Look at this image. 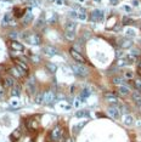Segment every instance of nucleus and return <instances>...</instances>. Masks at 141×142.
I'll return each instance as SVG.
<instances>
[{
  "label": "nucleus",
  "mask_w": 141,
  "mask_h": 142,
  "mask_svg": "<svg viewBox=\"0 0 141 142\" xmlns=\"http://www.w3.org/2000/svg\"><path fill=\"white\" fill-rule=\"evenodd\" d=\"M18 137H19V131H18V130H16L15 133L12 134V136H11V139H12V141H16V140H17Z\"/></svg>",
  "instance_id": "29"
},
{
  "label": "nucleus",
  "mask_w": 141,
  "mask_h": 142,
  "mask_svg": "<svg viewBox=\"0 0 141 142\" xmlns=\"http://www.w3.org/2000/svg\"><path fill=\"white\" fill-rule=\"evenodd\" d=\"M134 85H135V87L139 90V92H141V78L140 76L136 78V79L134 80Z\"/></svg>",
  "instance_id": "24"
},
{
  "label": "nucleus",
  "mask_w": 141,
  "mask_h": 142,
  "mask_svg": "<svg viewBox=\"0 0 141 142\" xmlns=\"http://www.w3.org/2000/svg\"><path fill=\"white\" fill-rule=\"evenodd\" d=\"M32 21H33V15H32L30 12H28V13H26V15L23 16V19H22V24H23V26H27V24H29Z\"/></svg>",
  "instance_id": "13"
},
{
  "label": "nucleus",
  "mask_w": 141,
  "mask_h": 142,
  "mask_svg": "<svg viewBox=\"0 0 141 142\" xmlns=\"http://www.w3.org/2000/svg\"><path fill=\"white\" fill-rule=\"evenodd\" d=\"M90 94H91V91H90L88 87L83 89V91H82V95H80V96H82V97H80V100H82V101H84L86 97H89V95H90Z\"/></svg>",
  "instance_id": "18"
},
{
  "label": "nucleus",
  "mask_w": 141,
  "mask_h": 142,
  "mask_svg": "<svg viewBox=\"0 0 141 142\" xmlns=\"http://www.w3.org/2000/svg\"><path fill=\"white\" fill-rule=\"evenodd\" d=\"M133 5L134 6H140V1L139 0H133Z\"/></svg>",
  "instance_id": "36"
},
{
  "label": "nucleus",
  "mask_w": 141,
  "mask_h": 142,
  "mask_svg": "<svg viewBox=\"0 0 141 142\" xmlns=\"http://www.w3.org/2000/svg\"><path fill=\"white\" fill-rule=\"evenodd\" d=\"M54 100H55V94L52 91L44 92V103H51Z\"/></svg>",
  "instance_id": "10"
},
{
  "label": "nucleus",
  "mask_w": 141,
  "mask_h": 142,
  "mask_svg": "<svg viewBox=\"0 0 141 142\" xmlns=\"http://www.w3.org/2000/svg\"><path fill=\"white\" fill-rule=\"evenodd\" d=\"M9 73L11 74V76H12V78H17V79H18V78H22V76H21V74L18 73V71L16 69V67H13V68H10V69H9Z\"/></svg>",
  "instance_id": "17"
},
{
  "label": "nucleus",
  "mask_w": 141,
  "mask_h": 142,
  "mask_svg": "<svg viewBox=\"0 0 141 142\" xmlns=\"http://www.w3.org/2000/svg\"><path fill=\"white\" fill-rule=\"evenodd\" d=\"M35 103H38V104L44 103V94L43 92H40V94H38L35 96Z\"/></svg>",
  "instance_id": "21"
},
{
  "label": "nucleus",
  "mask_w": 141,
  "mask_h": 142,
  "mask_svg": "<svg viewBox=\"0 0 141 142\" xmlns=\"http://www.w3.org/2000/svg\"><path fill=\"white\" fill-rule=\"evenodd\" d=\"M118 91H119V94L122 96H127V95L130 94V89L127 85H119L118 86Z\"/></svg>",
  "instance_id": "12"
},
{
  "label": "nucleus",
  "mask_w": 141,
  "mask_h": 142,
  "mask_svg": "<svg viewBox=\"0 0 141 142\" xmlns=\"http://www.w3.org/2000/svg\"><path fill=\"white\" fill-rule=\"evenodd\" d=\"M27 89H28V92L30 95H33L35 92V83H34V79H30L27 84Z\"/></svg>",
  "instance_id": "14"
},
{
  "label": "nucleus",
  "mask_w": 141,
  "mask_h": 142,
  "mask_svg": "<svg viewBox=\"0 0 141 142\" xmlns=\"http://www.w3.org/2000/svg\"><path fill=\"white\" fill-rule=\"evenodd\" d=\"M94 1H96V2H99V1H100V0H94Z\"/></svg>",
  "instance_id": "45"
},
{
  "label": "nucleus",
  "mask_w": 141,
  "mask_h": 142,
  "mask_svg": "<svg viewBox=\"0 0 141 142\" xmlns=\"http://www.w3.org/2000/svg\"><path fill=\"white\" fill-rule=\"evenodd\" d=\"M79 106H80V101H79V100H75V101H74V107L78 108Z\"/></svg>",
  "instance_id": "38"
},
{
  "label": "nucleus",
  "mask_w": 141,
  "mask_h": 142,
  "mask_svg": "<svg viewBox=\"0 0 141 142\" xmlns=\"http://www.w3.org/2000/svg\"><path fill=\"white\" fill-rule=\"evenodd\" d=\"M65 37H66L67 40H72V41H73V40L75 39V33H74V32H67V30H66Z\"/></svg>",
  "instance_id": "22"
},
{
  "label": "nucleus",
  "mask_w": 141,
  "mask_h": 142,
  "mask_svg": "<svg viewBox=\"0 0 141 142\" xmlns=\"http://www.w3.org/2000/svg\"><path fill=\"white\" fill-rule=\"evenodd\" d=\"M75 115H77L78 118H84V117H88L89 113H88L86 111H78V112L75 113Z\"/></svg>",
  "instance_id": "26"
},
{
  "label": "nucleus",
  "mask_w": 141,
  "mask_h": 142,
  "mask_svg": "<svg viewBox=\"0 0 141 142\" xmlns=\"http://www.w3.org/2000/svg\"><path fill=\"white\" fill-rule=\"evenodd\" d=\"M19 37V33L18 32H16V30H12V32H10L9 33V38L11 39H16Z\"/></svg>",
  "instance_id": "28"
},
{
  "label": "nucleus",
  "mask_w": 141,
  "mask_h": 142,
  "mask_svg": "<svg viewBox=\"0 0 141 142\" xmlns=\"http://www.w3.org/2000/svg\"><path fill=\"white\" fill-rule=\"evenodd\" d=\"M2 95H4V91H2V90H1V89H0V97H1V96H2Z\"/></svg>",
  "instance_id": "43"
},
{
  "label": "nucleus",
  "mask_w": 141,
  "mask_h": 142,
  "mask_svg": "<svg viewBox=\"0 0 141 142\" xmlns=\"http://www.w3.org/2000/svg\"><path fill=\"white\" fill-rule=\"evenodd\" d=\"M43 52L49 57H52V56L58 55V50H57L55 46H45L44 49H43Z\"/></svg>",
  "instance_id": "5"
},
{
  "label": "nucleus",
  "mask_w": 141,
  "mask_h": 142,
  "mask_svg": "<svg viewBox=\"0 0 141 142\" xmlns=\"http://www.w3.org/2000/svg\"><path fill=\"white\" fill-rule=\"evenodd\" d=\"M132 98H133V101L138 104L139 107H141V94L139 92V91H134L133 95H132Z\"/></svg>",
  "instance_id": "11"
},
{
  "label": "nucleus",
  "mask_w": 141,
  "mask_h": 142,
  "mask_svg": "<svg viewBox=\"0 0 141 142\" xmlns=\"http://www.w3.org/2000/svg\"><path fill=\"white\" fill-rule=\"evenodd\" d=\"M11 104H12L13 107H17V106H18V101H16V100H12V101H11Z\"/></svg>",
  "instance_id": "37"
},
{
  "label": "nucleus",
  "mask_w": 141,
  "mask_h": 142,
  "mask_svg": "<svg viewBox=\"0 0 141 142\" xmlns=\"http://www.w3.org/2000/svg\"><path fill=\"white\" fill-rule=\"evenodd\" d=\"M69 54H71V56L73 57L78 63H84L85 62V58L83 57V55L80 52H78L77 50H74V49H71L69 50Z\"/></svg>",
  "instance_id": "4"
},
{
  "label": "nucleus",
  "mask_w": 141,
  "mask_h": 142,
  "mask_svg": "<svg viewBox=\"0 0 141 142\" xmlns=\"http://www.w3.org/2000/svg\"><path fill=\"white\" fill-rule=\"evenodd\" d=\"M19 94H21V86L15 84V85L11 87V96L17 97V96H19Z\"/></svg>",
  "instance_id": "15"
},
{
  "label": "nucleus",
  "mask_w": 141,
  "mask_h": 142,
  "mask_svg": "<svg viewBox=\"0 0 141 142\" xmlns=\"http://www.w3.org/2000/svg\"><path fill=\"white\" fill-rule=\"evenodd\" d=\"M130 55H132V56H138V55H140V51H139V50L133 49L132 51H130Z\"/></svg>",
  "instance_id": "31"
},
{
  "label": "nucleus",
  "mask_w": 141,
  "mask_h": 142,
  "mask_svg": "<svg viewBox=\"0 0 141 142\" xmlns=\"http://www.w3.org/2000/svg\"><path fill=\"white\" fill-rule=\"evenodd\" d=\"M61 136H62V130H61L60 126H56V128L51 131V139H52L54 141H57V140L61 139Z\"/></svg>",
  "instance_id": "9"
},
{
  "label": "nucleus",
  "mask_w": 141,
  "mask_h": 142,
  "mask_svg": "<svg viewBox=\"0 0 141 142\" xmlns=\"http://www.w3.org/2000/svg\"><path fill=\"white\" fill-rule=\"evenodd\" d=\"M102 18H104V12L101 10H95L90 15V19L91 21H102Z\"/></svg>",
  "instance_id": "8"
},
{
  "label": "nucleus",
  "mask_w": 141,
  "mask_h": 142,
  "mask_svg": "<svg viewBox=\"0 0 141 142\" xmlns=\"http://www.w3.org/2000/svg\"><path fill=\"white\" fill-rule=\"evenodd\" d=\"M124 65H127V61H124V60H119L118 61V66H124Z\"/></svg>",
  "instance_id": "35"
},
{
  "label": "nucleus",
  "mask_w": 141,
  "mask_h": 142,
  "mask_svg": "<svg viewBox=\"0 0 141 142\" xmlns=\"http://www.w3.org/2000/svg\"><path fill=\"white\" fill-rule=\"evenodd\" d=\"M72 71L74 72L75 75H78V76L88 75V69H86V67H84L82 63H79V65H73V66H72Z\"/></svg>",
  "instance_id": "2"
},
{
  "label": "nucleus",
  "mask_w": 141,
  "mask_h": 142,
  "mask_svg": "<svg viewBox=\"0 0 141 142\" xmlns=\"http://www.w3.org/2000/svg\"><path fill=\"white\" fill-rule=\"evenodd\" d=\"M106 100L108 101V102H112V103H117V97L114 96L113 94H106Z\"/></svg>",
  "instance_id": "19"
},
{
  "label": "nucleus",
  "mask_w": 141,
  "mask_h": 142,
  "mask_svg": "<svg viewBox=\"0 0 141 142\" xmlns=\"http://www.w3.org/2000/svg\"><path fill=\"white\" fill-rule=\"evenodd\" d=\"M2 71H5V68H4V66H2V65H1V66H0V73H1V72H2Z\"/></svg>",
  "instance_id": "41"
},
{
  "label": "nucleus",
  "mask_w": 141,
  "mask_h": 142,
  "mask_svg": "<svg viewBox=\"0 0 141 142\" xmlns=\"http://www.w3.org/2000/svg\"><path fill=\"white\" fill-rule=\"evenodd\" d=\"M77 18H79L80 21H85L86 19V15L85 13H82V12H78V17Z\"/></svg>",
  "instance_id": "30"
},
{
  "label": "nucleus",
  "mask_w": 141,
  "mask_h": 142,
  "mask_svg": "<svg viewBox=\"0 0 141 142\" xmlns=\"http://www.w3.org/2000/svg\"><path fill=\"white\" fill-rule=\"evenodd\" d=\"M46 68H47V71H50L51 73H55V72H56V69H57V67L55 66L54 63H47Z\"/></svg>",
  "instance_id": "25"
},
{
  "label": "nucleus",
  "mask_w": 141,
  "mask_h": 142,
  "mask_svg": "<svg viewBox=\"0 0 141 142\" xmlns=\"http://www.w3.org/2000/svg\"><path fill=\"white\" fill-rule=\"evenodd\" d=\"M110 2H111L112 5H116V4L118 2V0H110Z\"/></svg>",
  "instance_id": "39"
},
{
  "label": "nucleus",
  "mask_w": 141,
  "mask_h": 142,
  "mask_svg": "<svg viewBox=\"0 0 141 142\" xmlns=\"http://www.w3.org/2000/svg\"><path fill=\"white\" fill-rule=\"evenodd\" d=\"M112 81H113V84H117V85H123V84H124V78H122V76H114Z\"/></svg>",
  "instance_id": "20"
},
{
  "label": "nucleus",
  "mask_w": 141,
  "mask_h": 142,
  "mask_svg": "<svg viewBox=\"0 0 141 142\" xmlns=\"http://www.w3.org/2000/svg\"><path fill=\"white\" fill-rule=\"evenodd\" d=\"M107 112H108V115L113 118V119H118L119 117H121V112H119V109L117 108V107H113L111 106L108 109H107Z\"/></svg>",
  "instance_id": "7"
},
{
  "label": "nucleus",
  "mask_w": 141,
  "mask_h": 142,
  "mask_svg": "<svg viewBox=\"0 0 141 142\" xmlns=\"http://www.w3.org/2000/svg\"><path fill=\"white\" fill-rule=\"evenodd\" d=\"M12 21V15L11 13H6L5 16H4V19H2V24H7Z\"/></svg>",
  "instance_id": "23"
},
{
  "label": "nucleus",
  "mask_w": 141,
  "mask_h": 142,
  "mask_svg": "<svg viewBox=\"0 0 141 142\" xmlns=\"http://www.w3.org/2000/svg\"><path fill=\"white\" fill-rule=\"evenodd\" d=\"M22 37L30 45H39L41 43V38H40L39 34H28V33H24V34H22Z\"/></svg>",
  "instance_id": "1"
},
{
  "label": "nucleus",
  "mask_w": 141,
  "mask_h": 142,
  "mask_svg": "<svg viewBox=\"0 0 141 142\" xmlns=\"http://www.w3.org/2000/svg\"><path fill=\"white\" fill-rule=\"evenodd\" d=\"M29 2H32V4H34V5H35V4H37V0H28Z\"/></svg>",
  "instance_id": "40"
},
{
  "label": "nucleus",
  "mask_w": 141,
  "mask_h": 142,
  "mask_svg": "<svg viewBox=\"0 0 141 142\" xmlns=\"http://www.w3.org/2000/svg\"><path fill=\"white\" fill-rule=\"evenodd\" d=\"M140 13H141V11H140Z\"/></svg>",
  "instance_id": "46"
},
{
  "label": "nucleus",
  "mask_w": 141,
  "mask_h": 142,
  "mask_svg": "<svg viewBox=\"0 0 141 142\" xmlns=\"http://www.w3.org/2000/svg\"><path fill=\"white\" fill-rule=\"evenodd\" d=\"M66 142H72V140H71V139H67Z\"/></svg>",
  "instance_id": "44"
},
{
  "label": "nucleus",
  "mask_w": 141,
  "mask_h": 142,
  "mask_svg": "<svg viewBox=\"0 0 141 142\" xmlns=\"http://www.w3.org/2000/svg\"><path fill=\"white\" fill-rule=\"evenodd\" d=\"M75 27H77V23L73 21H68L66 23V30L67 32H74Z\"/></svg>",
  "instance_id": "16"
},
{
  "label": "nucleus",
  "mask_w": 141,
  "mask_h": 142,
  "mask_svg": "<svg viewBox=\"0 0 141 142\" xmlns=\"http://www.w3.org/2000/svg\"><path fill=\"white\" fill-rule=\"evenodd\" d=\"M1 84L4 87H12L15 85V80L11 75H4L1 76Z\"/></svg>",
  "instance_id": "3"
},
{
  "label": "nucleus",
  "mask_w": 141,
  "mask_h": 142,
  "mask_svg": "<svg viewBox=\"0 0 141 142\" xmlns=\"http://www.w3.org/2000/svg\"><path fill=\"white\" fill-rule=\"evenodd\" d=\"M138 66H139V68H141V60L138 61Z\"/></svg>",
  "instance_id": "42"
},
{
  "label": "nucleus",
  "mask_w": 141,
  "mask_h": 142,
  "mask_svg": "<svg viewBox=\"0 0 141 142\" xmlns=\"http://www.w3.org/2000/svg\"><path fill=\"white\" fill-rule=\"evenodd\" d=\"M69 16H71V17H74V18H77V17H78V12L71 11V12H69Z\"/></svg>",
  "instance_id": "34"
},
{
  "label": "nucleus",
  "mask_w": 141,
  "mask_h": 142,
  "mask_svg": "<svg viewBox=\"0 0 141 142\" xmlns=\"http://www.w3.org/2000/svg\"><path fill=\"white\" fill-rule=\"evenodd\" d=\"M10 47L12 49V50H15V51H18V52H23L24 51V46L21 44V43H18V41H16V40H11L9 43Z\"/></svg>",
  "instance_id": "6"
},
{
  "label": "nucleus",
  "mask_w": 141,
  "mask_h": 142,
  "mask_svg": "<svg viewBox=\"0 0 141 142\" xmlns=\"http://www.w3.org/2000/svg\"><path fill=\"white\" fill-rule=\"evenodd\" d=\"M133 122H134V118H133L132 115H127L125 117V120H124L125 125H132Z\"/></svg>",
  "instance_id": "27"
},
{
  "label": "nucleus",
  "mask_w": 141,
  "mask_h": 142,
  "mask_svg": "<svg viewBox=\"0 0 141 142\" xmlns=\"http://www.w3.org/2000/svg\"><path fill=\"white\" fill-rule=\"evenodd\" d=\"M122 9L124 10L125 12H132V6H129V5H124Z\"/></svg>",
  "instance_id": "32"
},
{
  "label": "nucleus",
  "mask_w": 141,
  "mask_h": 142,
  "mask_svg": "<svg viewBox=\"0 0 141 142\" xmlns=\"http://www.w3.org/2000/svg\"><path fill=\"white\" fill-rule=\"evenodd\" d=\"M124 75H125L127 79H132V78H133V73H132V72H125V74H124Z\"/></svg>",
  "instance_id": "33"
}]
</instances>
